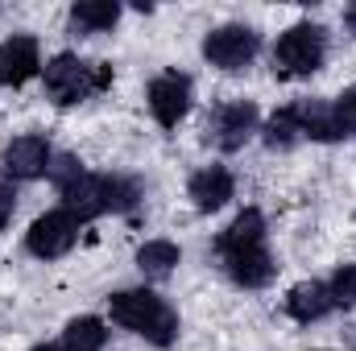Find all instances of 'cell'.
<instances>
[{
	"mask_svg": "<svg viewBox=\"0 0 356 351\" xmlns=\"http://www.w3.org/2000/svg\"><path fill=\"white\" fill-rule=\"evenodd\" d=\"M216 257L224 264V273L245 285V289H266L277 273L273 252H269V232H266V215L257 207H245L216 240Z\"/></svg>",
	"mask_w": 356,
	"mask_h": 351,
	"instance_id": "cell-1",
	"label": "cell"
},
{
	"mask_svg": "<svg viewBox=\"0 0 356 351\" xmlns=\"http://www.w3.org/2000/svg\"><path fill=\"white\" fill-rule=\"evenodd\" d=\"M108 314H112L116 327L141 335V339L154 343V348H170L178 339L175 306H170L162 293L145 289V285H141V289H120V293H112V298H108Z\"/></svg>",
	"mask_w": 356,
	"mask_h": 351,
	"instance_id": "cell-2",
	"label": "cell"
},
{
	"mask_svg": "<svg viewBox=\"0 0 356 351\" xmlns=\"http://www.w3.org/2000/svg\"><path fill=\"white\" fill-rule=\"evenodd\" d=\"M58 194H63L58 207H67L71 215H79V219L88 223V219H99V215L133 211L137 198H141V186L124 174H88V170H83L71 186H63Z\"/></svg>",
	"mask_w": 356,
	"mask_h": 351,
	"instance_id": "cell-3",
	"label": "cell"
},
{
	"mask_svg": "<svg viewBox=\"0 0 356 351\" xmlns=\"http://www.w3.org/2000/svg\"><path fill=\"white\" fill-rule=\"evenodd\" d=\"M42 87H46V95L58 108H71V103H83V99L104 95V91L112 87V67L88 62L79 54H54L42 67Z\"/></svg>",
	"mask_w": 356,
	"mask_h": 351,
	"instance_id": "cell-4",
	"label": "cell"
},
{
	"mask_svg": "<svg viewBox=\"0 0 356 351\" xmlns=\"http://www.w3.org/2000/svg\"><path fill=\"white\" fill-rule=\"evenodd\" d=\"M269 62H273L277 79H311L327 62V29L315 25V21L290 25L286 33H277Z\"/></svg>",
	"mask_w": 356,
	"mask_h": 351,
	"instance_id": "cell-5",
	"label": "cell"
},
{
	"mask_svg": "<svg viewBox=\"0 0 356 351\" xmlns=\"http://www.w3.org/2000/svg\"><path fill=\"white\" fill-rule=\"evenodd\" d=\"M257 54H261V37H257L253 25H236V21H232V25H216V29L203 37V58H207L216 71H228V75L249 71Z\"/></svg>",
	"mask_w": 356,
	"mask_h": 351,
	"instance_id": "cell-6",
	"label": "cell"
},
{
	"mask_svg": "<svg viewBox=\"0 0 356 351\" xmlns=\"http://www.w3.org/2000/svg\"><path fill=\"white\" fill-rule=\"evenodd\" d=\"M261 132V112L253 99H224L211 116H207V141L224 153L245 149L253 137Z\"/></svg>",
	"mask_w": 356,
	"mask_h": 351,
	"instance_id": "cell-7",
	"label": "cell"
},
{
	"mask_svg": "<svg viewBox=\"0 0 356 351\" xmlns=\"http://www.w3.org/2000/svg\"><path fill=\"white\" fill-rule=\"evenodd\" d=\"M79 228H83L79 215H71L67 207H54V211H46V215H38V219L29 223L25 248H29L38 261H58V257H67V252L75 248Z\"/></svg>",
	"mask_w": 356,
	"mask_h": 351,
	"instance_id": "cell-8",
	"label": "cell"
},
{
	"mask_svg": "<svg viewBox=\"0 0 356 351\" xmlns=\"http://www.w3.org/2000/svg\"><path fill=\"white\" fill-rule=\"evenodd\" d=\"M145 103H149V112H154V120H158L162 128H178V124L186 120L191 103H195V83H191V75H182V71H162V75H154L149 87H145Z\"/></svg>",
	"mask_w": 356,
	"mask_h": 351,
	"instance_id": "cell-9",
	"label": "cell"
},
{
	"mask_svg": "<svg viewBox=\"0 0 356 351\" xmlns=\"http://www.w3.org/2000/svg\"><path fill=\"white\" fill-rule=\"evenodd\" d=\"M50 166H54V149L42 132L13 137L4 145V182H33V178L50 174Z\"/></svg>",
	"mask_w": 356,
	"mask_h": 351,
	"instance_id": "cell-10",
	"label": "cell"
},
{
	"mask_svg": "<svg viewBox=\"0 0 356 351\" xmlns=\"http://www.w3.org/2000/svg\"><path fill=\"white\" fill-rule=\"evenodd\" d=\"M42 75V46L29 33H13L0 42V87H25Z\"/></svg>",
	"mask_w": 356,
	"mask_h": 351,
	"instance_id": "cell-11",
	"label": "cell"
},
{
	"mask_svg": "<svg viewBox=\"0 0 356 351\" xmlns=\"http://www.w3.org/2000/svg\"><path fill=\"white\" fill-rule=\"evenodd\" d=\"M232 194H236V178H232L228 166H203V170H195L191 182H186V198H191L195 211H203V215L228 207Z\"/></svg>",
	"mask_w": 356,
	"mask_h": 351,
	"instance_id": "cell-12",
	"label": "cell"
},
{
	"mask_svg": "<svg viewBox=\"0 0 356 351\" xmlns=\"http://www.w3.org/2000/svg\"><path fill=\"white\" fill-rule=\"evenodd\" d=\"M298 108V124H302V141H319V145H336L344 141V120L336 112V99H302Z\"/></svg>",
	"mask_w": 356,
	"mask_h": 351,
	"instance_id": "cell-13",
	"label": "cell"
},
{
	"mask_svg": "<svg viewBox=\"0 0 356 351\" xmlns=\"http://www.w3.org/2000/svg\"><path fill=\"white\" fill-rule=\"evenodd\" d=\"M332 310H336V302H332L327 281H302V285H294V289L286 293V314H290L294 323H302V327L327 318Z\"/></svg>",
	"mask_w": 356,
	"mask_h": 351,
	"instance_id": "cell-14",
	"label": "cell"
},
{
	"mask_svg": "<svg viewBox=\"0 0 356 351\" xmlns=\"http://www.w3.org/2000/svg\"><path fill=\"white\" fill-rule=\"evenodd\" d=\"M108 348V323L95 314H79L63 331V351H104Z\"/></svg>",
	"mask_w": 356,
	"mask_h": 351,
	"instance_id": "cell-15",
	"label": "cell"
},
{
	"mask_svg": "<svg viewBox=\"0 0 356 351\" xmlns=\"http://www.w3.org/2000/svg\"><path fill=\"white\" fill-rule=\"evenodd\" d=\"M116 21H120L116 0H83L71 8V25L79 33H108V29H116Z\"/></svg>",
	"mask_w": 356,
	"mask_h": 351,
	"instance_id": "cell-16",
	"label": "cell"
},
{
	"mask_svg": "<svg viewBox=\"0 0 356 351\" xmlns=\"http://www.w3.org/2000/svg\"><path fill=\"white\" fill-rule=\"evenodd\" d=\"M261 141H266L269 149H294L302 141V124H298V108L294 103L277 108L266 124H261Z\"/></svg>",
	"mask_w": 356,
	"mask_h": 351,
	"instance_id": "cell-17",
	"label": "cell"
},
{
	"mask_svg": "<svg viewBox=\"0 0 356 351\" xmlns=\"http://www.w3.org/2000/svg\"><path fill=\"white\" fill-rule=\"evenodd\" d=\"M178 261H182V248H178L175 240H145V244L137 248V268L149 273V277H166V273H175Z\"/></svg>",
	"mask_w": 356,
	"mask_h": 351,
	"instance_id": "cell-18",
	"label": "cell"
},
{
	"mask_svg": "<svg viewBox=\"0 0 356 351\" xmlns=\"http://www.w3.org/2000/svg\"><path fill=\"white\" fill-rule=\"evenodd\" d=\"M327 289H332L336 310H353V306H356V264H340V268L332 273Z\"/></svg>",
	"mask_w": 356,
	"mask_h": 351,
	"instance_id": "cell-19",
	"label": "cell"
},
{
	"mask_svg": "<svg viewBox=\"0 0 356 351\" xmlns=\"http://www.w3.org/2000/svg\"><path fill=\"white\" fill-rule=\"evenodd\" d=\"M336 112H340V120H344V137L356 141V83L336 95Z\"/></svg>",
	"mask_w": 356,
	"mask_h": 351,
	"instance_id": "cell-20",
	"label": "cell"
},
{
	"mask_svg": "<svg viewBox=\"0 0 356 351\" xmlns=\"http://www.w3.org/2000/svg\"><path fill=\"white\" fill-rule=\"evenodd\" d=\"M17 215V182H0V232L13 223Z\"/></svg>",
	"mask_w": 356,
	"mask_h": 351,
	"instance_id": "cell-21",
	"label": "cell"
},
{
	"mask_svg": "<svg viewBox=\"0 0 356 351\" xmlns=\"http://www.w3.org/2000/svg\"><path fill=\"white\" fill-rule=\"evenodd\" d=\"M344 29L356 37V4H348V8H344Z\"/></svg>",
	"mask_w": 356,
	"mask_h": 351,
	"instance_id": "cell-22",
	"label": "cell"
},
{
	"mask_svg": "<svg viewBox=\"0 0 356 351\" xmlns=\"http://www.w3.org/2000/svg\"><path fill=\"white\" fill-rule=\"evenodd\" d=\"M33 351H63V348H58V343H38Z\"/></svg>",
	"mask_w": 356,
	"mask_h": 351,
	"instance_id": "cell-23",
	"label": "cell"
}]
</instances>
